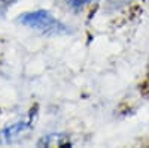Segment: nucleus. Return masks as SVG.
<instances>
[{
  "instance_id": "7ed1b4c3",
  "label": "nucleus",
  "mask_w": 149,
  "mask_h": 148,
  "mask_svg": "<svg viewBox=\"0 0 149 148\" xmlns=\"http://www.w3.org/2000/svg\"><path fill=\"white\" fill-rule=\"evenodd\" d=\"M66 2H67L69 6H72L74 9H82L85 6H88V5L97 2V0H66Z\"/></svg>"
},
{
  "instance_id": "f03ea898",
  "label": "nucleus",
  "mask_w": 149,
  "mask_h": 148,
  "mask_svg": "<svg viewBox=\"0 0 149 148\" xmlns=\"http://www.w3.org/2000/svg\"><path fill=\"white\" fill-rule=\"evenodd\" d=\"M30 129V123L29 121H18L15 124L8 126L3 132H2V139L5 144L14 142L17 138H19L24 132H27Z\"/></svg>"
},
{
  "instance_id": "f257e3e1",
  "label": "nucleus",
  "mask_w": 149,
  "mask_h": 148,
  "mask_svg": "<svg viewBox=\"0 0 149 148\" xmlns=\"http://www.w3.org/2000/svg\"><path fill=\"white\" fill-rule=\"evenodd\" d=\"M18 22L29 29H33L46 36H60V34H69L70 29L64 22H61L58 18H55L49 11L39 9L22 14L18 18Z\"/></svg>"
}]
</instances>
